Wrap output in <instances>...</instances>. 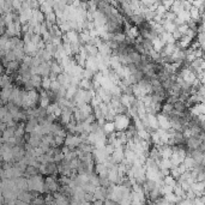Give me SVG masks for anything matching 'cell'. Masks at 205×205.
<instances>
[{
    "instance_id": "cell-8",
    "label": "cell",
    "mask_w": 205,
    "mask_h": 205,
    "mask_svg": "<svg viewBox=\"0 0 205 205\" xmlns=\"http://www.w3.org/2000/svg\"><path fill=\"white\" fill-rule=\"evenodd\" d=\"M176 205H192V204H191V200H188V199H181Z\"/></svg>"
},
{
    "instance_id": "cell-2",
    "label": "cell",
    "mask_w": 205,
    "mask_h": 205,
    "mask_svg": "<svg viewBox=\"0 0 205 205\" xmlns=\"http://www.w3.org/2000/svg\"><path fill=\"white\" fill-rule=\"evenodd\" d=\"M110 158L113 160V162H114L115 164L121 163V162L125 160V156H124V148L114 149V151H113L112 156H110Z\"/></svg>"
},
{
    "instance_id": "cell-4",
    "label": "cell",
    "mask_w": 205,
    "mask_h": 205,
    "mask_svg": "<svg viewBox=\"0 0 205 205\" xmlns=\"http://www.w3.org/2000/svg\"><path fill=\"white\" fill-rule=\"evenodd\" d=\"M102 131L104 134H112V133H114L115 127H114L113 121H106L104 125L102 126Z\"/></svg>"
},
{
    "instance_id": "cell-7",
    "label": "cell",
    "mask_w": 205,
    "mask_h": 205,
    "mask_svg": "<svg viewBox=\"0 0 205 205\" xmlns=\"http://www.w3.org/2000/svg\"><path fill=\"white\" fill-rule=\"evenodd\" d=\"M84 202H94V194L92 193H84Z\"/></svg>"
},
{
    "instance_id": "cell-6",
    "label": "cell",
    "mask_w": 205,
    "mask_h": 205,
    "mask_svg": "<svg viewBox=\"0 0 205 205\" xmlns=\"http://www.w3.org/2000/svg\"><path fill=\"white\" fill-rule=\"evenodd\" d=\"M51 84H52V80L48 77H45L42 78V82H41V86L43 88V90H49L51 89Z\"/></svg>"
},
{
    "instance_id": "cell-3",
    "label": "cell",
    "mask_w": 205,
    "mask_h": 205,
    "mask_svg": "<svg viewBox=\"0 0 205 205\" xmlns=\"http://www.w3.org/2000/svg\"><path fill=\"white\" fill-rule=\"evenodd\" d=\"M107 197V188L104 187H96L94 192V200H104Z\"/></svg>"
},
{
    "instance_id": "cell-1",
    "label": "cell",
    "mask_w": 205,
    "mask_h": 205,
    "mask_svg": "<svg viewBox=\"0 0 205 205\" xmlns=\"http://www.w3.org/2000/svg\"><path fill=\"white\" fill-rule=\"evenodd\" d=\"M114 127L119 132H125L129 127V116L126 114H118L113 120Z\"/></svg>"
},
{
    "instance_id": "cell-5",
    "label": "cell",
    "mask_w": 205,
    "mask_h": 205,
    "mask_svg": "<svg viewBox=\"0 0 205 205\" xmlns=\"http://www.w3.org/2000/svg\"><path fill=\"white\" fill-rule=\"evenodd\" d=\"M162 181H163V183H164V185H167V186H172V187H175V186H176V180L173 179L170 175L164 176Z\"/></svg>"
}]
</instances>
